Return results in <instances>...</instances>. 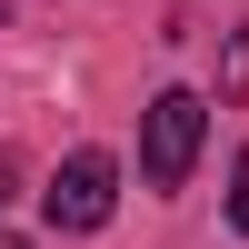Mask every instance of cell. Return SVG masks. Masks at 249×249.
Listing matches in <instances>:
<instances>
[{"instance_id": "obj_1", "label": "cell", "mask_w": 249, "mask_h": 249, "mask_svg": "<svg viewBox=\"0 0 249 249\" xmlns=\"http://www.w3.org/2000/svg\"><path fill=\"white\" fill-rule=\"evenodd\" d=\"M199 130H210V100L199 90H160L150 110H140V179L150 190H179L199 160Z\"/></svg>"}, {"instance_id": "obj_2", "label": "cell", "mask_w": 249, "mask_h": 249, "mask_svg": "<svg viewBox=\"0 0 249 249\" xmlns=\"http://www.w3.org/2000/svg\"><path fill=\"white\" fill-rule=\"evenodd\" d=\"M40 210H50V230H100L120 210V160L110 150H70L50 170V190H40Z\"/></svg>"}, {"instance_id": "obj_3", "label": "cell", "mask_w": 249, "mask_h": 249, "mask_svg": "<svg viewBox=\"0 0 249 249\" xmlns=\"http://www.w3.org/2000/svg\"><path fill=\"white\" fill-rule=\"evenodd\" d=\"M249 90V30H230V60H219V100Z\"/></svg>"}, {"instance_id": "obj_4", "label": "cell", "mask_w": 249, "mask_h": 249, "mask_svg": "<svg viewBox=\"0 0 249 249\" xmlns=\"http://www.w3.org/2000/svg\"><path fill=\"white\" fill-rule=\"evenodd\" d=\"M230 230L249 239V150H239V170H230Z\"/></svg>"}, {"instance_id": "obj_5", "label": "cell", "mask_w": 249, "mask_h": 249, "mask_svg": "<svg viewBox=\"0 0 249 249\" xmlns=\"http://www.w3.org/2000/svg\"><path fill=\"white\" fill-rule=\"evenodd\" d=\"M10 190H20V150L0 140V210H10Z\"/></svg>"}, {"instance_id": "obj_6", "label": "cell", "mask_w": 249, "mask_h": 249, "mask_svg": "<svg viewBox=\"0 0 249 249\" xmlns=\"http://www.w3.org/2000/svg\"><path fill=\"white\" fill-rule=\"evenodd\" d=\"M0 249H30V239H10V230H0Z\"/></svg>"}]
</instances>
